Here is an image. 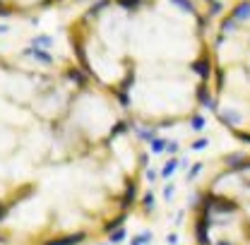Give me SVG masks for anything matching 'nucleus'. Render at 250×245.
<instances>
[{"label":"nucleus","instance_id":"f257e3e1","mask_svg":"<svg viewBox=\"0 0 250 245\" xmlns=\"http://www.w3.org/2000/svg\"><path fill=\"white\" fill-rule=\"evenodd\" d=\"M62 0H0V20H20L46 12Z\"/></svg>","mask_w":250,"mask_h":245},{"label":"nucleus","instance_id":"f03ea898","mask_svg":"<svg viewBox=\"0 0 250 245\" xmlns=\"http://www.w3.org/2000/svg\"><path fill=\"white\" fill-rule=\"evenodd\" d=\"M212 226H214V214L197 212V219H195V241H197V245H212V238H209Z\"/></svg>","mask_w":250,"mask_h":245},{"label":"nucleus","instance_id":"7ed1b4c3","mask_svg":"<svg viewBox=\"0 0 250 245\" xmlns=\"http://www.w3.org/2000/svg\"><path fill=\"white\" fill-rule=\"evenodd\" d=\"M190 70H192V75L200 77L202 82H209V77H212V72H214V62H212L209 56H200L197 61L190 65Z\"/></svg>","mask_w":250,"mask_h":245},{"label":"nucleus","instance_id":"20e7f679","mask_svg":"<svg viewBox=\"0 0 250 245\" xmlns=\"http://www.w3.org/2000/svg\"><path fill=\"white\" fill-rule=\"evenodd\" d=\"M195 101H197V106H202L207 111H217V99L212 96L207 82H200V87L195 89Z\"/></svg>","mask_w":250,"mask_h":245},{"label":"nucleus","instance_id":"39448f33","mask_svg":"<svg viewBox=\"0 0 250 245\" xmlns=\"http://www.w3.org/2000/svg\"><path fill=\"white\" fill-rule=\"evenodd\" d=\"M248 161V156H246V152H241V149H236V152H229L221 156V163L226 166V171L229 173H238V168L243 166Z\"/></svg>","mask_w":250,"mask_h":245},{"label":"nucleus","instance_id":"423d86ee","mask_svg":"<svg viewBox=\"0 0 250 245\" xmlns=\"http://www.w3.org/2000/svg\"><path fill=\"white\" fill-rule=\"evenodd\" d=\"M217 118H219V122H224L231 130H236L241 125V121H243V116L236 108H217Z\"/></svg>","mask_w":250,"mask_h":245},{"label":"nucleus","instance_id":"0eeeda50","mask_svg":"<svg viewBox=\"0 0 250 245\" xmlns=\"http://www.w3.org/2000/svg\"><path fill=\"white\" fill-rule=\"evenodd\" d=\"M231 17H233L238 24L250 22V0H238V2L233 5V10H231Z\"/></svg>","mask_w":250,"mask_h":245},{"label":"nucleus","instance_id":"6e6552de","mask_svg":"<svg viewBox=\"0 0 250 245\" xmlns=\"http://www.w3.org/2000/svg\"><path fill=\"white\" fill-rule=\"evenodd\" d=\"M238 31H241V24H238L231 15H226V17L219 20V34H224V36H233V34H238Z\"/></svg>","mask_w":250,"mask_h":245},{"label":"nucleus","instance_id":"1a4fd4ad","mask_svg":"<svg viewBox=\"0 0 250 245\" xmlns=\"http://www.w3.org/2000/svg\"><path fill=\"white\" fill-rule=\"evenodd\" d=\"M176 171H178V156H171V159L164 161V166H161V171H159V178H161V181H168Z\"/></svg>","mask_w":250,"mask_h":245},{"label":"nucleus","instance_id":"9d476101","mask_svg":"<svg viewBox=\"0 0 250 245\" xmlns=\"http://www.w3.org/2000/svg\"><path fill=\"white\" fill-rule=\"evenodd\" d=\"M140 207H142L145 214H152L156 209V200H154V192H152V190H145V192L140 195Z\"/></svg>","mask_w":250,"mask_h":245},{"label":"nucleus","instance_id":"9b49d317","mask_svg":"<svg viewBox=\"0 0 250 245\" xmlns=\"http://www.w3.org/2000/svg\"><path fill=\"white\" fill-rule=\"evenodd\" d=\"M205 127H207V118H205L200 111L192 113V118H190V130H192V132H202Z\"/></svg>","mask_w":250,"mask_h":245},{"label":"nucleus","instance_id":"f8f14e48","mask_svg":"<svg viewBox=\"0 0 250 245\" xmlns=\"http://www.w3.org/2000/svg\"><path fill=\"white\" fill-rule=\"evenodd\" d=\"M173 7H178V10H186L190 15H197V5H195V0H168Z\"/></svg>","mask_w":250,"mask_h":245},{"label":"nucleus","instance_id":"ddd939ff","mask_svg":"<svg viewBox=\"0 0 250 245\" xmlns=\"http://www.w3.org/2000/svg\"><path fill=\"white\" fill-rule=\"evenodd\" d=\"M125 238H127V228H125V226H121V228H116L113 233H108V243H111V245L123 243Z\"/></svg>","mask_w":250,"mask_h":245},{"label":"nucleus","instance_id":"4468645a","mask_svg":"<svg viewBox=\"0 0 250 245\" xmlns=\"http://www.w3.org/2000/svg\"><path fill=\"white\" fill-rule=\"evenodd\" d=\"M224 12V0H212L207 5V17H221Z\"/></svg>","mask_w":250,"mask_h":245},{"label":"nucleus","instance_id":"2eb2a0df","mask_svg":"<svg viewBox=\"0 0 250 245\" xmlns=\"http://www.w3.org/2000/svg\"><path fill=\"white\" fill-rule=\"evenodd\" d=\"M202 168H205V163L202 161H195V163H190L188 166V183H192L200 173H202Z\"/></svg>","mask_w":250,"mask_h":245},{"label":"nucleus","instance_id":"dca6fc26","mask_svg":"<svg viewBox=\"0 0 250 245\" xmlns=\"http://www.w3.org/2000/svg\"><path fill=\"white\" fill-rule=\"evenodd\" d=\"M166 144H168V140L166 137H154L152 142H149V152L152 154H161L166 149Z\"/></svg>","mask_w":250,"mask_h":245},{"label":"nucleus","instance_id":"f3484780","mask_svg":"<svg viewBox=\"0 0 250 245\" xmlns=\"http://www.w3.org/2000/svg\"><path fill=\"white\" fill-rule=\"evenodd\" d=\"M152 238H154V233H152V231H145V233L135 236L130 245H149V243H152Z\"/></svg>","mask_w":250,"mask_h":245},{"label":"nucleus","instance_id":"a211bd4d","mask_svg":"<svg viewBox=\"0 0 250 245\" xmlns=\"http://www.w3.org/2000/svg\"><path fill=\"white\" fill-rule=\"evenodd\" d=\"M207 147H209V137H197V140L190 144V149H192V152H205Z\"/></svg>","mask_w":250,"mask_h":245},{"label":"nucleus","instance_id":"6ab92c4d","mask_svg":"<svg viewBox=\"0 0 250 245\" xmlns=\"http://www.w3.org/2000/svg\"><path fill=\"white\" fill-rule=\"evenodd\" d=\"M166 154H171V156H176V154L181 152V142L178 140H168V144H166V149H164Z\"/></svg>","mask_w":250,"mask_h":245},{"label":"nucleus","instance_id":"aec40b11","mask_svg":"<svg viewBox=\"0 0 250 245\" xmlns=\"http://www.w3.org/2000/svg\"><path fill=\"white\" fill-rule=\"evenodd\" d=\"M173 195H176V185L166 183L164 185V200H166V202H171V200H173Z\"/></svg>","mask_w":250,"mask_h":245},{"label":"nucleus","instance_id":"412c9836","mask_svg":"<svg viewBox=\"0 0 250 245\" xmlns=\"http://www.w3.org/2000/svg\"><path fill=\"white\" fill-rule=\"evenodd\" d=\"M142 173H145V178H147V183H154L156 178H159V173H156L154 168H149V166H147V168H145Z\"/></svg>","mask_w":250,"mask_h":245},{"label":"nucleus","instance_id":"4be33fe9","mask_svg":"<svg viewBox=\"0 0 250 245\" xmlns=\"http://www.w3.org/2000/svg\"><path fill=\"white\" fill-rule=\"evenodd\" d=\"M183 221H186V209H178L173 214V226H183Z\"/></svg>","mask_w":250,"mask_h":245},{"label":"nucleus","instance_id":"5701e85b","mask_svg":"<svg viewBox=\"0 0 250 245\" xmlns=\"http://www.w3.org/2000/svg\"><path fill=\"white\" fill-rule=\"evenodd\" d=\"M233 135L241 140V142H246V144H250V132H246V130H233Z\"/></svg>","mask_w":250,"mask_h":245},{"label":"nucleus","instance_id":"b1692460","mask_svg":"<svg viewBox=\"0 0 250 245\" xmlns=\"http://www.w3.org/2000/svg\"><path fill=\"white\" fill-rule=\"evenodd\" d=\"M166 243L168 245H178V233H176V231H173V233H168V236H166Z\"/></svg>","mask_w":250,"mask_h":245},{"label":"nucleus","instance_id":"393cba45","mask_svg":"<svg viewBox=\"0 0 250 245\" xmlns=\"http://www.w3.org/2000/svg\"><path fill=\"white\" fill-rule=\"evenodd\" d=\"M202 2H205V5H209V2H212V0H202Z\"/></svg>","mask_w":250,"mask_h":245},{"label":"nucleus","instance_id":"a878e982","mask_svg":"<svg viewBox=\"0 0 250 245\" xmlns=\"http://www.w3.org/2000/svg\"><path fill=\"white\" fill-rule=\"evenodd\" d=\"M246 187H248V190H250V181H248V183H246Z\"/></svg>","mask_w":250,"mask_h":245}]
</instances>
